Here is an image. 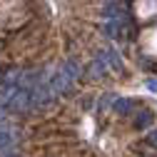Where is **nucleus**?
I'll use <instances>...</instances> for the list:
<instances>
[{
	"label": "nucleus",
	"instance_id": "obj_1",
	"mask_svg": "<svg viewBox=\"0 0 157 157\" xmlns=\"http://www.w3.org/2000/svg\"><path fill=\"white\" fill-rule=\"evenodd\" d=\"M125 28H127V17L122 15L120 20H107L105 25H102V35H107V37H122V33H125Z\"/></svg>",
	"mask_w": 157,
	"mask_h": 157
},
{
	"label": "nucleus",
	"instance_id": "obj_4",
	"mask_svg": "<svg viewBox=\"0 0 157 157\" xmlns=\"http://www.w3.org/2000/svg\"><path fill=\"white\" fill-rule=\"evenodd\" d=\"M60 72H63V75L67 77V80L72 82V80H77V77L82 75V67L77 65L75 60H63V65H60Z\"/></svg>",
	"mask_w": 157,
	"mask_h": 157
},
{
	"label": "nucleus",
	"instance_id": "obj_3",
	"mask_svg": "<svg viewBox=\"0 0 157 157\" xmlns=\"http://www.w3.org/2000/svg\"><path fill=\"white\" fill-rule=\"evenodd\" d=\"M8 107H10V110H15V112H28V110H30V95H28L25 90H17Z\"/></svg>",
	"mask_w": 157,
	"mask_h": 157
},
{
	"label": "nucleus",
	"instance_id": "obj_7",
	"mask_svg": "<svg viewBox=\"0 0 157 157\" xmlns=\"http://www.w3.org/2000/svg\"><path fill=\"white\" fill-rule=\"evenodd\" d=\"M105 72H107V65H105L102 60H92V63L87 65V75H90V80H100V77H105Z\"/></svg>",
	"mask_w": 157,
	"mask_h": 157
},
{
	"label": "nucleus",
	"instance_id": "obj_11",
	"mask_svg": "<svg viewBox=\"0 0 157 157\" xmlns=\"http://www.w3.org/2000/svg\"><path fill=\"white\" fill-rule=\"evenodd\" d=\"M147 145H152V147H157V130H152V132L147 135Z\"/></svg>",
	"mask_w": 157,
	"mask_h": 157
},
{
	"label": "nucleus",
	"instance_id": "obj_6",
	"mask_svg": "<svg viewBox=\"0 0 157 157\" xmlns=\"http://www.w3.org/2000/svg\"><path fill=\"white\" fill-rule=\"evenodd\" d=\"M112 110L117 115H132L135 112V100H127V97H115Z\"/></svg>",
	"mask_w": 157,
	"mask_h": 157
},
{
	"label": "nucleus",
	"instance_id": "obj_9",
	"mask_svg": "<svg viewBox=\"0 0 157 157\" xmlns=\"http://www.w3.org/2000/svg\"><path fill=\"white\" fill-rule=\"evenodd\" d=\"M15 87H10V85H0V107H8L10 105V100L15 97Z\"/></svg>",
	"mask_w": 157,
	"mask_h": 157
},
{
	"label": "nucleus",
	"instance_id": "obj_2",
	"mask_svg": "<svg viewBox=\"0 0 157 157\" xmlns=\"http://www.w3.org/2000/svg\"><path fill=\"white\" fill-rule=\"evenodd\" d=\"M50 90H52V95H55V97H57V95H65V92H70V90H72V82L67 80L63 72H57L52 80H50Z\"/></svg>",
	"mask_w": 157,
	"mask_h": 157
},
{
	"label": "nucleus",
	"instance_id": "obj_8",
	"mask_svg": "<svg viewBox=\"0 0 157 157\" xmlns=\"http://www.w3.org/2000/svg\"><path fill=\"white\" fill-rule=\"evenodd\" d=\"M150 122H152V112H150V110L137 112V117H135V127H137V130H147Z\"/></svg>",
	"mask_w": 157,
	"mask_h": 157
},
{
	"label": "nucleus",
	"instance_id": "obj_5",
	"mask_svg": "<svg viewBox=\"0 0 157 157\" xmlns=\"http://www.w3.org/2000/svg\"><path fill=\"white\" fill-rule=\"evenodd\" d=\"M102 15L107 17V20H120V17L125 15V5H120V3H105L102 5Z\"/></svg>",
	"mask_w": 157,
	"mask_h": 157
},
{
	"label": "nucleus",
	"instance_id": "obj_12",
	"mask_svg": "<svg viewBox=\"0 0 157 157\" xmlns=\"http://www.w3.org/2000/svg\"><path fill=\"white\" fill-rule=\"evenodd\" d=\"M147 87H150V90H155V92H157V80H155V77H150V80H147Z\"/></svg>",
	"mask_w": 157,
	"mask_h": 157
},
{
	"label": "nucleus",
	"instance_id": "obj_10",
	"mask_svg": "<svg viewBox=\"0 0 157 157\" xmlns=\"http://www.w3.org/2000/svg\"><path fill=\"white\" fill-rule=\"evenodd\" d=\"M115 92H105V95H100V97H97V110H100V112H105L112 102H115Z\"/></svg>",
	"mask_w": 157,
	"mask_h": 157
}]
</instances>
